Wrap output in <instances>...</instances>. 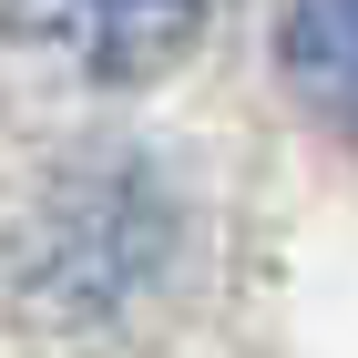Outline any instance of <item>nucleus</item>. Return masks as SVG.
Instances as JSON below:
<instances>
[{"mask_svg":"<svg viewBox=\"0 0 358 358\" xmlns=\"http://www.w3.org/2000/svg\"><path fill=\"white\" fill-rule=\"evenodd\" d=\"M276 72L328 123H358V0H287L276 21Z\"/></svg>","mask_w":358,"mask_h":358,"instance_id":"3","label":"nucleus"},{"mask_svg":"<svg viewBox=\"0 0 358 358\" xmlns=\"http://www.w3.org/2000/svg\"><path fill=\"white\" fill-rule=\"evenodd\" d=\"M185 276V194L143 154H92L31 194L10 297L52 338H123Z\"/></svg>","mask_w":358,"mask_h":358,"instance_id":"1","label":"nucleus"},{"mask_svg":"<svg viewBox=\"0 0 358 358\" xmlns=\"http://www.w3.org/2000/svg\"><path fill=\"white\" fill-rule=\"evenodd\" d=\"M0 10H10L21 41L62 52L92 83H143V72H164L194 31H205L215 0H0Z\"/></svg>","mask_w":358,"mask_h":358,"instance_id":"2","label":"nucleus"}]
</instances>
